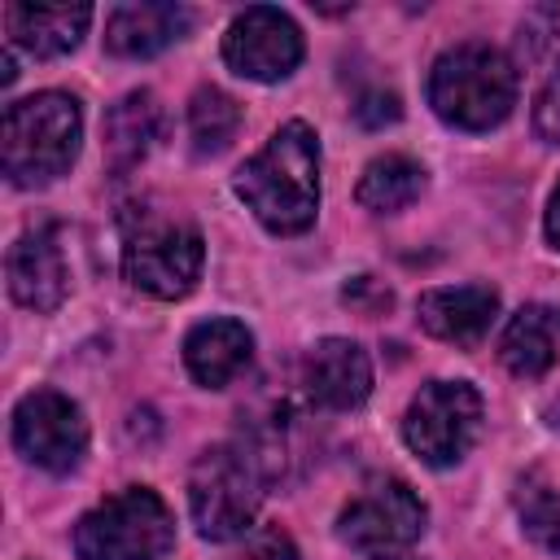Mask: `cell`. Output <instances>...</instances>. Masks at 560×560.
<instances>
[{
	"mask_svg": "<svg viewBox=\"0 0 560 560\" xmlns=\"http://www.w3.org/2000/svg\"><path fill=\"white\" fill-rule=\"evenodd\" d=\"M232 188L267 232L302 236L319 214V136L302 118L280 122L271 140L236 166Z\"/></svg>",
	"mask_w": 560,
	"mask_h": 560,
	"instance_id": "1",
	"label": "cell"
},
{
	"mask_svg": "<svg viewBox=\"0 0 560 560\" xmlns=\"http://www.w3.org/2000/svg\"><path fill=\"white\" fill-rule=\"evenodd\" d=\"M83 144V109L70 92H35L13 101L0 122V162L18 188L61 179Z\"/></svg>",
	"mask_w": 560,
	"mask_h": 560,
	"instance_id": "2",
	"label": "cell"
},
{
	"mask_svg": "<svg viewBox=\"0 0 560 560\" xmlns=\"http://www.w3.org/2000/svg\"><path fill=\"white\" fill-rule=\"evenodd\" d=\"M429 105L446 127L490 131L516 105V66L490 44H455L429 70Z\"/></svg>",
	"mask_w": 560,
	"mask_h": 560,
	"instance_id": "3",
	"label": "cell"
},
{
	"mask_svg": "<svg viewBox=\"0 0 560 560\" xmlns=\"http://www.w3.org/2000/svg\"><path fill=\"white\" fill-rule=\"evenodd\" d=\"M206 267V241L197 223L162 210H131L122 219V276L131 289L175 302L192 293Z\"/></svg>",
	"mask_w": 560,
	"mask_h": 560,
	"instance_id": "4",
	"label": "cell"
},
{
	"mask_svg": "<svg viewBox=\"0 0 560 560\" xmlns=\"http://www.w3.org/2000/svg\"><path fill=\"white\" fill-rule=\"evenodd\" d=\"M262 464L241 446H206L188 472V512L206 542H232L254 529L262 503Z\"/></svg>",
	"mask_w": 560,
	"mask_h": 560,
	"instance_id": "5",
	"label": "cell"
},
{
	"mask_svg": "<svg viewBox=\"0 0 560 560\" xmlns=\"http://www.w3.org/2000/svg\"><path fill=\"white\" fill-rule=\"evenodd\" d=\"M175 547V516L149 486H127L74 525L79 560H162Z\"/></svg>",
	"mask_w": 560,
	"mask_h": 560,
	"instance_id": "6",
	"label": "cell"
},
{
	"mask_svg": "<svg viewBox=\"0 0 560 560\" xmlns=\"http://www.w3.org/2000/svg\"><path fill=\"white\" fill-rule=\"evenodd\" d=\"M481 420H486V402H481L477 385H468V381H429L407 402L402 442L420 464L451 468L481 438Z\"/></svg>",
	"mask_w": 560,
	"mask_h": 560,
	"instance_id": "7",
	"label": "cell"
},
{
	"mask_svg": "<svg viewBox=\"0 0 560 560\" xmlns=\"http://www.w3.org/2000/svg\"><path fill=\"white\" fill-rule=\"evenodd\" d=\"M429 525L424 499L402 477H368L359 494L337 516V538L359 556H398L407 551Z\"/></svg>",
	"mask_w": 560,
	"mask_h": 560,
	"instance_id": "8",
	"label": "cell"
},
{
	"mask_svg": "<svg viewBox=\"0 0 560 560\" xmlns=\"http://www.w3.org/2000/svg\"><path fill=\"white\" fill-rule=\"evenodd\" d=\"M13 446L26 464L66 477L88 455V420L61 389H31L13 407Z\"/></svg>",
	"mask_w": 560,
	"mask_h": 560,
	"instance_id": "9",
	"label": "cell"
},
{
	"mask_svg": "<svg viewBox=\"0 0 560 560\" xmlns=\"http://www.w3.org/2000/svg\"><path fill=\"white\" fill-rule=\"evenodd\" d=\"M223 61L254 83H280L302 66V31L276 4H249L223 35Z\"/></svg>",
	"mask_w": 560,
	"mask_h": 560,
	"instance_id": "10",
	"label": "cell"
},
{
	"mask_svg": "<svg viewBox=\"0 0 560 560\" xmlns=\"http://www.w3.org/2000/svg\"><path fill=\"white\" fill-rule=\"evenodd\" d=\"M4 276H9V293L18 306L57 311L70 293V262H66L57 228L44 223V228L22 232L4 258Z\"/></svg>",
	"mask_w": 560,
	"mask_h": 560,
	"instance_id": "11",
	"label": "cell"
},
{
	"mask_svg": "<svg viewBox=\"0 0 560 560\" xmlns=\"http://www.w3.org/2000/svg\"><path fill=\"white\" fill-rule=\"evenodd\" d=\"M306 398L324 411H354L372 394V359L350 337H324L306 350L302 363Z\"/></svg>",
	"mask_w": 560,
	"mask_h": 560,
	"instance_id": "12",
	"label": "cell"
},
{
	"mask_svg": "<svg viewBox=\"0 0 560 560\" xmlns=\"http://www.w3.org/2000/svg\"><path fill=\"white\" fill-rule=\"evenodd\" d=\"M499 315V293L490 284H451V289H429L416 302V319L429 337L451 341V346H481Z\"/></svg>",
	"mask_w": 560,
	"mask_h": 560,
	"instance_id": "13",
	"label": "cell"
},
{
	"mask_svg": "<svg viewBox=\"0 0 560 560\" xmlns=\"http://www.w3.org/2000/svg\"><path fill=\"white\" fill-rule=\"evenodd\" d=\"M254 359V332L241 319H201L188 328L184 337V368L197 385L206 389H223L232 385Z\"/></svg>",
	"mask_w": 560,
	"mask_h": 560,
	"instance_id": "14",
	"label": "cell"
},
{
	"mask_svg": "<svg viewBox=\"0 0 560 560\" xmlns=\"http://www.w3.org/2000/svg\"><path fill=\"white\" fill-rule=\"evenodd\" d=\"M188 9L184 4H162V0H149V4H118L105 22V48L114 57H127V61H144V57H158L166 52L184 31H188Z\"/></svg>",
	"mask_w": 560,
	"mask_h": 560,
	"instance_id": "15",
	"label": "cell"
},
{
	"mask_svg": "<svg viewBox=\"0 0 560 560\" xmlns=\"http://www.w3.org/2000/svg\"><path fill=\"white\" fill-rule=\"evenodd\" d=\"M92 4H9V44L31 57H66L88 35Z\"/></svg>",
	"mask_w": 560,
	"mask_h": 560,
	"instance_id": "16",
	"label": "cell"
},
{
	"mask_svg": "<svg viewBox=\"0 0 560 560\" xmlns=\"http://www.w3.org/2000/svg\"><path fill=\"white\" fill-rule=\"evenodd\" d=\"M162 131V109H158V96L153 92H127L122 101L109 105L105 114V162L114 175L131 171L158 140Z\"/></svg>",
	"mask_w": 560,
	"mask_h": 560,
	"instance_id": "17",
	"label": "cell"
},
{
	"mask_svg": "<svg viewBox=\"0 0 560 560\" xmlns=\"http://www.w3.org/2000/svg\"><path fill=\"white\" fill-rule=\"evenodd\" d=\"M499 359L512 376L534 381L556 363V337H551V315L547 306H521L503 337H499Z\"/></svg>",
	"mask_w": 560,
	"mask_h": 560,
	"instance_id": "18",
	"label": "cell"
},
{
	"mask_svg": "<svg viewBox=\"0 0 560 560\" xmlns=\"http://www.w3.org/2000/svg\"><path fill=\"white\" fill-rule=\"evenodd\" d=\"M420 192H424V166L411 162L407 153L372 158V162L363 166L359 188H354L359 206L372 210V214H398V210H407Z\"/></svg>",
	"mask_w": 560,
	"mask_h": 560,
	"instance_id": "19",
	"label": "cell"
},
{
	"mask_svg": "<svg viewBox=\"0 0 560 560\" xmlns=\"http://www.w3.org/2000/svg\"><path fill=\"white\" fill-rule=\"evenodd\" d=\"M241 127V105L223 92V88H197L192 101H188V136H192V149L206 158V153H223L232 144Z\"/></svg>",
	"mask_w": 560,
	"mask_h": 560,
	"instance_id": "20",
	"label": "cell"
},
{
	"mask_svg": "<svg viewBox=\"0 0 560 560\" xmlns=\"http://www.w3.org/2000/svg\"><path fill=\"white\" fill-rule=\"evenodd\" d=\"M521 525H525V534H529L542 551L560 556V494H538V499L521 512Z\"/></svg>",
	"mask_w": 560,
	"mask_h": 560,
	"instance_id": "21",
	"label": "cell"
},
{
	"mask_svg": "<svg viewBox=\"0 0 560 560\" xmlns=\"http://www.w3.org/2000/svg\"><path fill=\"white\" fill-rule=\"evenodd\" d=\"M228 560H298V547L280 525H254Z\"/></svg>",
	"mask_w": 560,
	"mask_h": 560,
	"instance_id": "22",
	"label": "cell"
},
{
	"mask_svg": "<svg viewBox=\"0 0 560 560\" xmlns=\"http://www.w3.org/2000/svg\"><path fill=\"white\" fill-rule=\"evenodd\" d=\"M534 131H538L547 144H560V61L551 66L547 83L538 88V101H534Z\"/></svg>",
	"mask_w": 560,
	"mask_h": 560,
	"instance_id": "23",
	"label": "cell"
},
{
	"mask_svg": "<svg viewBox=\"0 0 560 560\" xmlns=\"http://www.w3.org/2000/svg\"><path fill=\"white\" fill-rule=\"evenodd\" d=\"M398 114H402V105H398V96L394 92H368V96H359V105H354V122L359 127H385V122H398Z\"/></svg>",
	"mask_w": 560,
	"mask_h": 560,
	"instance_id": "24",
	"label": "cell"
},
{
	"mask_svg": "<svg viewBox=\"0 0 560 560\" xmlns=\"http://www.w3.org/2000/svg\"><path fill=\"white\" fill-rule=\"evenodd\" d=\"M542 228H547L551 249H560V184L551 188V201H547V219H542Z\"/></svg>",
	"mask_w": 560,
	"mask_h": 560,
	"instance_id": "25",
	"label": "cell"
},
{
	"mask_svg": "<svg viewBox=\"0 0 560 560\" xmlns=\"http://www.w3.org/2000/svg\"><path fill=\"white\" fill-rule=\"evenodd\" d=\"M372 560H411L407 551H398V556H372Z\"/></svg>",
	"mask_w": 560,
	"mask_h": 560,
	"instance_id": "26",
	"label": "cell"
}]
</instances>
